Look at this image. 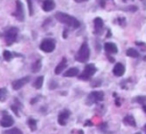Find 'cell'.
<instances>
[{
    "label": "cell",
    "mask_w": 146,
    "mask_h": 134,
    "mask_svg": "<svg viewBox=\"0 0 146 134\" xmlns=\"http://www.w3.org/2000/svg\"><path fill=\"white\" fill-rule=\"evenodd\" d=\"M78 73H79V70L76 67H73V68H70L67 71H65V73L63 74L64 77H74V76H77Z\"/></svg>",
    "instance_id": "obj_16"
},
{
    "label": "cell",
    "mask_w": 146,
    "mask_h": 134,
    "mask_svg": "<svg viewBox=\"0 0 146 134\" xmlns=\"http://www.w3.org/2000/svg\"><path fill=\"white\" fill-rule=\"evenodd\" d=\"M28 126L29 128H30L32 131H35L37 128V121L35 119H32V118H30V119L28 120Z\"/></svg>",
    "instance_id": "obj_22"
},
{
    "label": "cell",
    "mask_w": 146,
    "mask_h": 134,
    "mask_svg": "<svg viewBox=\"0 0 146 134\" xmlns=\"http://www.w3.org/2000/svg\"><path fill=\"white\" fill-rule=\"evenodd\" d=\"M27 3H28L29 14H30V15H33V6H32V1H31V0H27Z\"/></svg>",
    "instance_id": "obj_26"
},
{
    "label": "cell",
    "mask_w": 146,
    "mask_h": 134,
    "mask_svg": "<svg viewBox=\"0 0 146 134\" xmlns=\"http://www.w3.org/2000/svg\"><path fill=\"white\" fill-rule=\"evenodd\" d=\"M29 80H30V77H29V76L20 78V79H18V80H15V81H13V83H12L13 89H14V90H19L20 88H22L25 84L28 83Z\"/></svg>",
    "instance_id": "obj_9"
},
{
    "label": "cell",
    "mask_w": 146,
    "mask_h": 134,
    "mask_svg": "<svg viewBox=\"0 0 146 134\" xmlns=\"http://www.w3.org/2000/svg\"><path fill=\"white\" fill-rule=\"evenodd\" d=\"M17 35H18V29L16 27H11L5 33V41L7 45H11L16 41Z\"/></svg>",
    "instance_id": "obj_4"
},
{
    "label": "cell",
    "mask_w": 146,
    "mask_h": 134,
    "mask_svg": "<svg viewBox=\"0 0 146 134\" xmlns=\"http://www.w3.org/2000/svg\"><path fill=\"white\" fill-rule=\"evenodd\" d=\"M104 49H105L106 52L109 53V54H116V53L118 52L117 46L112 42L105 43V44H104Z\"/></svg>",
    "instance_id": "obj_14"
},
{
    "label": "cell",
    "mask_w": 146,
    "mask_h": 134,
    "mask_svg": "<svg viewBox=\"0 0 146 134\" xmlns=\"http://www.w3.org/2000/svg\"><path fill=\"white\" fill-rule=\"evenodd\" d=\"M64 33H66V30L64 31ZM63 37H64V38H66V34H64V35H63Z\"/></svg>",
    "instance_id": "obj_29"
},
{
    "label": "cell",
    "mask_w": 146,
    "mask_h": 134,
    "mask_svg": "<svg viewBox=\"0 0 146 134\" xmlns=\"http://www.w3.org/2000/svg\"><path fill=\"white\" fill-rule=\"evenodd\" d=\"M104 99V93L102 91H93L88 95L87 103H97Z\"/></svg>",
    "instance_id": "obj_7"
},
{
    "label": "cell",
    "mask_w": 146,
    "mask_h": 134,
    "mask_svg": "<svg viewBox=\"0 0 146 134\" xmlns=\"http://www.w3.org/2000/svg\"><path fill=\"white\" fill-rule=\"evenodd\" d=\"M125 73V66H124L122 63H116L113 67V74L115 76H122L123 74Z\"/></svg>",
    "instance_id": "obj_11"
},
{
    "label": "cell",
    "mask_w": 146,
    "mask_h": 134,
    "mask_svg": "<svg viewBox=\"0 0 146 134\" xmlns=\"http://www.w3.org/2000/svg\"><path fill=\"white\" fill-rule=\"evenodd\" d=\"M41 67H42V65H41V60L39 59V60H37L36 62L32 65V71L36 73V72H38L39 70L41 69Z\"/></svg>",
    "instance_id": "obj_21"
},
{
    "label": "cell",
    "mask_w": 146,
    "mask_h": 134,
    "mask_svg": "<svg viewBox=\"0 0 146 134\" xmlns=\"http://www.w3.org/2000/svg\"><path fill=\"white\" fill-rule=\"evenodd\" d=\"M43 81H44V77H43V76H39V77L36 78V80H35L33 86H34L36 89H40L43 85Z\"/></svg>",
    "instance_id": "obj_18"
},
{
    "label": "cell",
    "mask_w": 146,
    "mask_h": 134,
    "mask_svg": "<svg viewBox=\"0 0 146 134\" xmlns=\"http://www.w3.org/2000/svg\"><path fill=\"white\" fill-rule=\"evenodd\" d=\"M90 56V48L88 46L87 42L82 43V45L80 46V49L78 50L77 54L75 55V59L78 62H87Z\"/></svg>",
    "instance_id": "obj_2"
},
{
    "label": "cell",
    "mask_w": 146,
    "mask_h": 134,
    "mask_svg": "<svg viewBox=\"0 0 146 134\" xmlns=\"http://www.w3.org/2000/svg\"><path fill=\"white\" fill-rule=\"evenodd\" d=\"M134 101L139 102V103H141L142 105H144V104H145V102H146V97H144V96H138V97L136 98Z\"/></svg>",
    "instance_id": "obj_25"
},
{
    "label": "cell",
    "mask_w": 146,
    "mask_h": 134,
    "mask_svg": "<svg viewBox=\"0 0 146 134\" xmlns=\"http://www.w3.org/2000/svg\"><path fill=\"white\" fill-rule=\"evenodd\" d=\"M13 124H14V119L10 115H4L2 117V119H1V121H0V125L5 128L10 127Z\"/></svg>",
    "instance_id": "obj_10"
},
{
    "label": "cell",
    "mask_w": 146,
    "mask_h": 134,
    "mask_svg": "<svg viewBox=\"0 0 146 134\" xmlns=\"http://www.w3.org/2000/svg\"><path fill=\"white\" fill-rule=\"evenodd\" d=\"M123 123L126 124V125H129V126H132V127H135L136 126V122H135V119L132 115H127L124 117L123 119Z\"/></svg>",
    "instance_id": "obj_17"
},
{
    "label": "cell",
    "mask_w": 146,
    "mask_h": 134,
    "mask_svg": "<svg viewBox=\"0 0 146 134\" xmlns=\"http://www.w3.org/2000/svg\"><path fill=\"white\" fill-rule=\"evenodd\" d=\"M126 54H127V56L133 57V58H136V57L139 56V52H138V51L136 50V49H134V48L128 49V50L126 51Z\"/></svg>",
    "instance_id": "obj_19"
},
{
    "label": "cell",
    "mask_w": 146,
    "mask_h": 134,
    "mask_svg": "<svg viewBox=\"0 0 146 134\" xmlns=\"http://www.w3.org/2000/svg\"><path fill=\"white\" fill-rule=\"evenodd\" d=\"M7 94L8 91L6 88H0V101H5L7 98Z\"/></svg>",
    "instance_id": "obj_20"
},
{
    "label": "cell",
    "mask_w": 146,
    "mask_h": 134,
    "mask_svg": "<svg viewBox=\"0 0 146 134\" xmlns=\"http://www.w3.org/2000/svg\"><path fill=\"white\" fill-rule=\"evenodd\" d=\"M3 134H23L22 131H21L19 128H12V129L6 130V131L3 132Z\"/></svg>",
    "instance_id": "obj_23"
},
{
    "label": "cell",
    "mask_w": 146,
    "mask_h": 134,
    "mask_svg": "<svg viewBox=\"0 0 146 134\" xmlns=\"http://www.w3.org/2000/svg\"><path fill=\"white\" fill-rule=\"evenodd\" d=\"M69 116H70V111L69 110L65 109L63 111H61L58 115V119H57V122H58L59 125H62V126L66 125Z\"/></svg>",
    "instance_id": "obj_8"
},
{
    "label": "cell",
    "mask_w": 146,
    "mask_h": 134,
    "mask_svg": "<svg viewBox=\"0 0 146 134\" xmlns=\"http://www.w3.org/2000/svg\"><path fill=\"white\" fill-rule=\"evenodd\" d=\"M143 110H144V112L146 113V104H144V105H143Z\"/></svg>",
    "instance_id": "obj_28"
},
{
    "label": "cell",
    "mask_w": 146,
    "mask_h": 134,
    "mask_svg": "<svg viewBox=\"0 0 146 134\" xmlns=\"http://www.w3.org/2000/svg\"><path fill=\"white\" fill-rule=\"evenodd\" d=\"M13 16L18 21H24V7L20 0H16V9H15V12L13 13Z\"/></svg>",
    "instance_id": "obj_6"
},
{
    "label": "cell",
    "mask_w": 146,
    "mask_h": 134,
    "mask_svg": "<svg viewBox=\"0 0 146 134\" xmlns=\"http://www.w3.org/2000/svg\"><path fill=\"white\" fill-rule=\"evenodd\" d=\"M75 2L77 3H81V2H85V1H88V0H74Z\"/></svg>",
    "instance_id": "obj_27"
},
{
    "label": "cell",
    "mask_w": 146,
    "mask_h": 134,
    "mask_svg": "<svg viewBox=\"0 0 146 134\" xmlns=\"http://www.w3.org/2000/svg\"><path fill=\"white\" fill-rule=\"evenodd\" d=\"M135 134H140V132H137V133H135Z\"/></svg>",
    "instance_id": "obj_31"
},
{
    "label": "cell",
    "mask_w": 146,
    "mask_h": 134,
    "mask_svg": "<svg viewBox=\"0 0 146 134\" xmlns=\"http://www.w3.org/2000/svg\"><path fill=\"white\" fill-rule=\"evenodd\" d=\"M144 129H145V131H146V125H145V126H144Z\"/></svg>",
    "instance_id": "obj_30"
},
{
    "label": "cell",
    "mask_w": 146,
    "mask_h": 134,
    "mask_svg": "<svg viewBox=\"0 0 146 134\" xmlns=\"http://www.w3.org/2000/svg\"><path fill=\"white\" fill-rule=\"evenodd\" d=\"M55 17H56V19L59 22L63 23V24L67 25V26H69V27L78 28V27L80 26V22L75 17L71 16V15H69V14H66V13L57 12L56 14H55Z\"/></svg>",
    "instance_id": "obj_1"
},
{
    "label": "cell",
    "mask_w": 146,
    "mask_h": 134,
    "mask_svg": "<svg viewBox=\"0 0 146 134\" xmlns=\"http://www.w3.org/2000/svg\"><path fill=\"white\" fill-rule=\"evenodd\" d=\"M3 57H4L5 61H11V60H12V58H13V55H12V53H11L10 51L5 50L4 52H3Z\"/></svg>",
    "instance_id": "obj_24"
},
{
    "label": "cell",
    "mask_w": 146,
    "mask_h": 134,
    "mask_svg": "<svg viewBox=\"0 0 146 134\" xmlns=\"http://www.w3.org/2000/svg\"><path fill=\"white\" fill-rule=\"evenodd\" d=\"M42 8L45 12H49L52 11L55 8V2L54 0H44L42 4Z\"/></svg>",
    "instance_id": "obj_12"
},
{
    "label": "cell",
    "mask_w": 146,
    "mask_h": 134,
    "mask_svg": "<svg viewBox=\"0 0 146 134\" xmlns=\"http://www.w3.org/2000/svg\"><path fill=\"white\" fill-rule=\"evenodd\" d=\"M55 46H56V44H55L54 39L47 38V39H44V40L41 42L40 49L46 53H50L55 49Z\"/></svg>",
    "instance_id": "obj_5"
},
{
    "label": "cell",
    "mask_w": 146,
    "mask_h": 134,
    "mask_svg": "<svg viewBox=\"0 0 146 134\" xmlns=\"http://www.w3.org/2000/svg\"><path fill=\"white\" fill-rule=\"evenodd\" d=\"M97 71V68L94 64H87L84 68L83 72L79 75V78L81 80H89Z\"/></svg>",
    "instance_id": "obj_3"
},
{
    "label": "cell",
    "mask_w": 146,
    "mask_h": 134,
    "mask_svg": "<svg viewBox=\"0 0 146 134\" xmlns=\"http://www.w3.org/2000/svg\"><path fill=\"white\" fill-rule=\"evenodd\" d=\"M66 66H67V60L65 57H63L61 62H59L58 65L56 66V68H55V74L58 75V74L62 73V71L66 68Z\"/></svg>",
    "instance_id": "obj_15"
},
{
    "label": "cell",
    "mask_w": 146,
    "mask_h": 134,
    "mask_svg": "<svg viewBox=\"0 0 146 134\" xmlns=\"http://www.w3.org/2000/svg\"><path fill=\"white\" fill-rule=\"evenodd\" d=\"M103 20H102L100 17H96L94 19V33L95 34H98L99 32H101L102 28H103Z\"/></svg>",
    "instance_id": "obj_13"
}]
</instances>
